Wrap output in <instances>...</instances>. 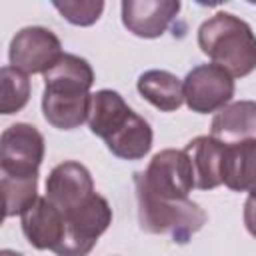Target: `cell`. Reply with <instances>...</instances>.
<instances>
[{
    "mask_svg": "<svg viewBox=\"0 0 256 256\" xmlns=\"http://www.w3.org/2000/svg\"><path fill=\"white\" fill-rule=\"evenodd\" d=\"M42 76V114L46 122L58 130H74L82 126L90 114V88L94 84V70L88 60L64 52Z\"/></svg>",
    "mask_w": 256,
    "mask_h": 256,
    "instance_id": "6da1fadb",
    "label": "cell"
},
{
    "mask_svg": "<svg viewBox=\"0 0 256 256\" xmlns=\"http://www.w3.org/2000/svg\"><path fill=\"white\" fill-rule=\"evenodd\" d=\"M90 132L102 138L108 150L122 160H140L152 148V128L138 116L116 90H98L92 94Z\"/></svg>",
    "mask_w": 256,
    "mask_h": 256,
    "instance_id": "7a4b0ae2",
    "label": "cell"
},
{
    "mask_svg": "<svg viewBox=\"0 0 256 256\" xmlns=\"http://www.w3.org/2000/svg\"><path fill=\"white\" fill-rule=\"evenodd\" d=\"M200 50L232 78L256 70V34L250 24L230 12H216L198 28Z\"/></svg>",
    "mask_w": 256,
    "mask_h": 256,
    "instance_id": "3957f363",
    "label": "cell"
},
{
    "mask_svg": "<svg viewBox=\"0 0 256 256\" xmlns=\"http://www.w3.org/2000/svg\"><path fill=\"white\" fill-rule=\"evenodd\" d=\"M140 228L150 234H168L174 242L186 244L206 222L200 204L186 200H160L136 188Z\"/></svg>",
    "mask_w": 256,
    "mask_h": 256,
    "instance_id": "277c9868",
    "label": "cell"
},
{
    "mask_svg": "<svg viewBox=\"0 0 256 256\" xmlns=\"http://www.w3.org/2000/svg\"><path fill=\"white\" fill-rule=\"evenodd\" d=\"M134 186L160 200H186L194 188L190 158L184 150H160L144 172L134 174Z\"/></svg>",
    "mask_w": 256,
    "mask_h": 256,
    "instance_id": "5b68a950",
    "label": "cell"
},
{
    "mask_svg": "<svg viewBox=\"0 0 256 256\" xmlns=\"http://www.w3.org/2000/svg\"><path fill=\"white\" fill-rule=\"evenodd\" d=\"M64 216V238L56 256H88L98 238L112 224V208L104 196L94 192L84 204L68 210Z\"/></svg>",
    "mask_w": 256,
    "mask_h": 256,
    "instance_id": "8992f818",
    "label": "cell"
},
{
    "mask_svg": "<svg viewBox=\"0 0 256 256\" xmlns=\"http://www.w3.org/2000/svg\"><path fill=\"white\" fill-rule=\"evenodd\" d=\"M44 160V136L26 122H16L2 132L0 140V170L2 176L28 178L38 176Z\"/></svg>",
    "mask_w": 256,
    "mask_h": 256,
    "instance_id": "52a82bcc",
    "label": "cell"
},
{
    "mask_svg": "<svg viewBox=\"0 0 256 256\" xmlns=\"http://www.w3.org/2000/svg\"><path fill=\"white\" fill-rule=\"evenodd\" d=\"M60 38L44 26H26L10 42V66L24 74H44L62 58Z\"/></svg>",
    "mask_w": 256,
    "mask_h": 256,
    "instance_id": "ba28073f",
    "label": "cell"
},
{
    "mask_svg": "<svg viewBox=\"0 0 256 256\" xmlns=\"http://www.w3.org/2000/svg\"><path fill=\"white\" fill-rule=\"evenodd\" d=\"M234 96V78L218 64H200L184 78V102L192 112L222 110Z\"/></svg>",
    "mask_w": 256,
    "mask_h": 256,
    "instance_id": "9c48e42d",
    "label": "cell"
},
{
    "mask_svg": "<svg viewBox=\"0 0 256 256\" xmlns=\"http://www.w3.org/2000/svg\"><path fill=\"white\" fill-rule=\"evenodd\" d=\"M94 194L90 170L74 160L54 166L46 178V198L64 214L84 204Z\"/></svg>",
    "mask_w": 256,
    "mask_h": 256,
    "instance_id": "30bf717a",
    "label": "cell"
},
{
    "mask_svg": "<svg viewBox=\"0 0 256 256\" xmlns=\"http://www.w3.org/2000/svg\"><path fill=\"white\" fill-rule=\"evenodd\" d=\"M122 24L138 38H158L180 12L178 0H124Z\"/></svg>",
    "mask_w": 256,
    "mask_h": 256,
    "instance_id": "8fae6325",
    "label": "cell"
},
{
    "mask_svg": "<svg viewBox=\"0 0 256 256\" xmlns=\"http://www.w3.org/2000/svg\"><path fill=\"white\" fill-rule=\"evenodd\" d=\"M20 222L26 240L36 250L56 252L64 238V216L46 196H38L36 202L20 214Z\"/></svg>",
    "mask_w": 256,
    "mask_h": 256,
    "instance_id": "7c38bea8",
    "label": "cell"
},
{
    "mask_svg": "<svg viewBox=\"0 0 256 256\" xmlns=\"http://www.w3.org/2000/svg\"><path fill=\"white\" fill-rule=\"evenodd\" d=\"M226 144L214 136H196L184 148L190 158L194 172V188L212 190L224 184V164H226Z\"/></svg>",
    "mask_w": 256,
    "mask_h": 256,
    "instance_id": "4fadbf2b",
    "label": "cell"
},
{
    "mask_svg": "<svg viewBox=\"0 0 256 256\" xmlns=\"http://www.w3.org/2000/svg\"><path fill=\"white\" fill-rule=\"evenodd\" d=\"M210 130V136H214L226 146L256 140V102L238 100L224 106L212 118Z\"/></svg>",
    "mask_w": 256,
    "mask_h": 256,
    "instance_id": "5bb4252c",
    "label": "cell"
},
{
    "mask_svg": "<svg viewBox=\"0 0 256 256\" xmlns=\"http://www.w3.org/2000/svg\"><path fill=\"white\" fill-rule=\"evenodd\" d=\"M136 88L144 100L162 112H174L184 102V82L168 70H146L138 76Z\"/></svg>",
    "mask_w": 256,
    "mask_h": 256,
    "instance_id": "9a60e30c",
    "label": "cell"
},
{
    "mask_svg": "<svg viewBox=\"0 0 256 256\" xmlns=\"http://www.w3.org/2000/svg\"><path fill=\"white\" fill-rule=\"evenodd\" d=\"M224 184L234 192L256 196V140L226 148Z\"/></svg>",
    "mask_w": 256,
    "mask_h": 256,
    "instance_id": "2e32d148",
    "label": "cell"
},
{
    "mask_svg": "<svg viewBox=\"0 0 256 256\" xmlns=\"http://www.w3.org/2000/svg\"><path fill=\"white\" fill-rule=\"evenodd\" d=\"M2 194H4V216H20L30 204L38 198V176L12 178L2 176Z\"/></svg>",
    "mask_w": 256,
    "mask_h": 256,
    "instance_id": "e0dca14e",
    "label": "cell"
},
{
    "mask_svg": "<svg viewBox=\"0 0 256 256\" xmlns=\"http://www.w3.org/2000/svg\"><path fill=\"white\" fill-rule=\"evenodd\" d=\"M0 86H2V98H0V112L2 114L20 112L28 104V100H30L28 74H24L12 66H2Z\"/></svg>",
    "mask_w": 256,
    "mask_h": 256,
    "instance_id": "ac0fdd59",
    "label": "cell"
},
{
    "mask_svg": "<svg viewBox=\"0 0 256 256\" xmlns=\"http://www.w3.org/2000/svg\"><path fill=\"white\" fill-rule=\"evenodd\" d=\"M52 6L74 26H92L104 12L102 0H64L52 2Z\"/></svg>",
    "mask_w": 256,
    "mask_h": 256,
    "instance_id": "d6986e66",
    "label": "cell"
},
{
    "mask_svg": "<svg viewBox=\"0 0 256 256\" xmlns=\"http://www.w3.org/2000/svg\"><path fill=\"white\" fill-rule=\"evenodd\" d=\"M244 224L246 230L256 238V196H248L244 202Z\"/></svg>",
    "mask_w": 256,
    "mask_h": 256,
    "instance_id": "ffe728a7",
    "label": "cell"
},
{
    "mask_svg": "<svg viewBox=\"0 0 256 256\" xmlns=\"http://www.w3.org/2000/svg\"><path fill=\"white\" fill-rule=\"evenodd\" d=\"M0 256H22L20 252H14V250H8V248H4L2 252H0Z\"/></svg>",
    "mask_w": 256,
    "mask_h": 256,
    "instance_id": "44dd1931",
    "label": "cell"
}]
</instances>
